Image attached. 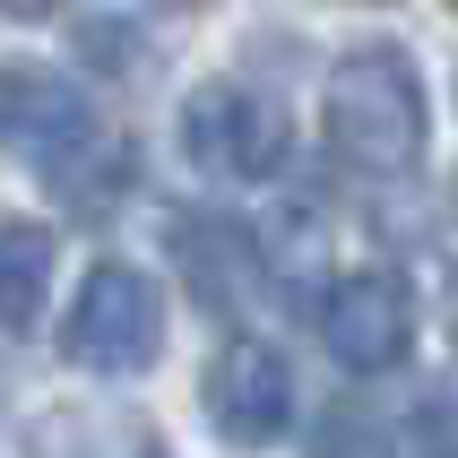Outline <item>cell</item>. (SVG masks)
Segmentation results:
<instances>
[{
    "instance_id": "obj_2",
    "label": "cell",
    "mask_w": 458,
    "mask_h": 458,
    "mask_svg": "<svg viewBox=\"0 0 458 458\" xmlns=\"http://www.w3.org/2000/svg\"><path fill=\"white\" fill-rule=\"evenodd\" d=\"M156 346H165V294H156L148 268H130V259H96L87 285H78L70 320H61V355L78 372H104V381H130V372H148Z\"/></svg>"
},
{
    "instance_id": "obj_14",
    "label": "cell",
    "mask_w": 458,
    "mask_h": 458,
    "mask_svg": "<svg viewBox=\"0 0 458 458\" xmlns=\"http://www.w3.org/2000/svg\"><path fill=\"white\" fill-rule=\"evenodd\" d=\"M0 18H18V26H52V18H70V0H0Z\"/></svg>"
},
{
    "instance_id": "obj_16",
    "label": "cell",
    "mask_w": 458,
    "mask_h": 458,
    "mask_svg": "<svg viewBox=\"0 0 458 458\" xmlns=\"http://www.w3.org/2000/svg\"><path fill=\"white\" fill-rule=\"evenodd\" d=\"M156 9H199V0H156Z\"/></svg>"
},
{
    "instance_id": "obj_4",
    "label": "cell",
    "mask_w": 458,
    "mask_h": 458,
    "mask_svg": "<svg viewBox=\"0 0 458 458\" xmlns=\"http://www.w3.org/2000/svg\"><path fill=\"white\" fill-rule=\"evenodd\" d=\"M320 346L346 372H398L415 346V285L398 268H346L320 294Z\"/></svg>"
},
{
    "instance_id": "obj_13",
    "label": "cell",
    "mask_w": 458,
    "mask_h": 458,
    "mask_svg": "<svg viewBox=\"0 0 458 458\" xmlns=\"http://www.w3.org/2000/svg\"><path fill=\"white\" fill-rule=\"evenodd\" d=\"M130 52H139V35H130V18H87L78 26V61L104 78H130Z\"/></svg>"
},
{
    "instance_id": "obj_7",
    "label": "cell",
    "mask_w": 458,
    "mask_h": 458,
    "mask_svg": "<svg viewBox=\"0 0 458 458\" xmlns=\"http://www.w3.org/2000/svg\"><path fill=\"white\" fill-rule=\"evenodd\" d=\"M174 259H182V285L199 311H242V294L259 285V259H251V233L225 225V216H191L174 233Z\"/></svg>"
},
{
    "instance_id": "obj_5",
    "label": "cell",
    "mask_w": 458,
    "mask_h": 458,
    "mask_svg": "<svg viewBox=\"0 0 458 458\" xmlns=\"http://www.w3.org/2000/svg\"><path fill=\"white\" fill-rule=\"evenodd\" d=\"M199 407H208V424H216L233 450H268V441L294 424V372H285L277 346L233 337V346H216V363H208Z\"/></svg>"
},
{
    "instance_id": "obj_15",
    "label": "cell",
    "mask_w": 458,
    "mask_h": 458,
    "mask_svg": "<svg viewBox=\"0 0 458 458\" xmlns=\"http://www.w3.org/2000/svg\"><path fill=\"white\" fill-rule=\"evenodd\" d=\"M441 320H450V346H458V277H450V303H441Z\"/></svg>"
},
{
    "instance_id": "obj_3",
    "label": "cell",
    "mask_w": 458,
    "mask_h": 458,
    "mask_svg": "<svg viewBox=\"0 0 458 458\" xmlns=\"http://www.w3.org/2000/svg\"><path fill=\"white\" fill-rule=\"evenodd\" d=\"M182 148L208 182H268L294 148V122L251 78H208L182 96Z\"/></svg>"
},
{
    "instance_id": "obj_17",
    "label": "cell",
    "mask_w": 458,
    "mask_h": 458,
    "mask_svg": "<svg viewBox=\"0 0 458 458\" xmlns=\"http://www.w3.org/2000/svg\"><path fill=\"white\" fill-rule=\"evenodd\" d=\"M450 9H458V0H450Z\"/></svg>"
},
{
    "instance_id": "obj_10",
    "label": "cell",
    "mask_w": 458,
    "mask_h": 458,
    "mask_svg": "<svg viewBox=\"0 0 458 458\" xmlns=\"http://www.w3.org/2000/svg\"><path fill=\"white\" fill-rule=\"evenodd\" d=\"M35 458H165V441L122 407H61L35 424Z\"/></svg>"
},
{
    "instance_id": "obj_6",
    "label": "cell",
    "mask_w": 458,
    "mask_h": 458,
    "mask_svg": "<svg viewBox=\"0 0 458 458\" xmlns=\"http://www.w3.org/2000/svg\"><path fill=\"white\" fill-rule=\"evenodd\" d=\"M96 130V104L78 96L61 70H0V139L44 174L52 156H70Z\"/></svg>"
},
{
    "instance_id": "obj_8",
    "label": "cell",
    "mask_w": 458,
    "mask_h": 458,
    "mask_svg": "<svg viewBox=\"0 0 458 458\" xmlns=\"http://www.w3.org/2000/svg\"><path fill=\"white\" fill-rule=\"evenodd\" d=\"M251 259H259V277L277 285L294 311H311V294H329V216L320 208H277L268 225L251 233Z\"/></svg>"
},
{
    "instance_id": "obj_11",
    "label": "cell",
    "mask_w": 458,
    "mask_h": 458,
    "mask_svg": "<svg viewBox=\"0 0 458 458\" xmlns=\"http://www.w3.org/2000/svg\"><path fill=\"white\" fill-rule=\"evenodd\" d=\"M52 259H61V242H52L35 216H9V225H0V329H35V320H44Z\"/></svg>"
},
{
    "instance_id": "obj_1",
    "label": "cell",
    "mask_w": 458,
    "mask_h": 458,
    "mask_svg": "<svg viewBox=\"0 0 458 458\" xmlns=\"http://www.w3.org/2000/svg\"><path fill=\"white\" fill-rule=\"evenodd\" d=\"M424 70H415L407 44H355L337 52L329 96H320V139H329L337 165H355L372 182H398L424 165Z\"/></svg>"
},
{
    "instance_id": "obj_12",
    "label": "cell",
    "mask_w": 458,
    "mask_h": 458,
    "mask_svg": "<svg viewBox=\"0 0 458 458\" xmlns=\"http://www.w3.org/2000/svg\"><path fill=\"white\" fill-rule=\"evenodd\" d=\"M311 458H398V424L363 398H337L320 424H311Z\"/></svg>"
},
{
    "instance_id": "obj_9",
    "label": "cell",
    "mask_w": 458,
    "mask_h": 458,
    "mask_svg": "<svg viewBox=\"0 0 458 458\" xmlns=\"http://www.w3.org/2000/svg\"><path fill=\"white\" fill-rule=\"evenodd\" d=\"M44 182H52V199L70 208V216H104V208L130 199V182H139V148H130L122 130L96 122L70 156H52V165H44Z\"/></svg>"
}]
</instances>
